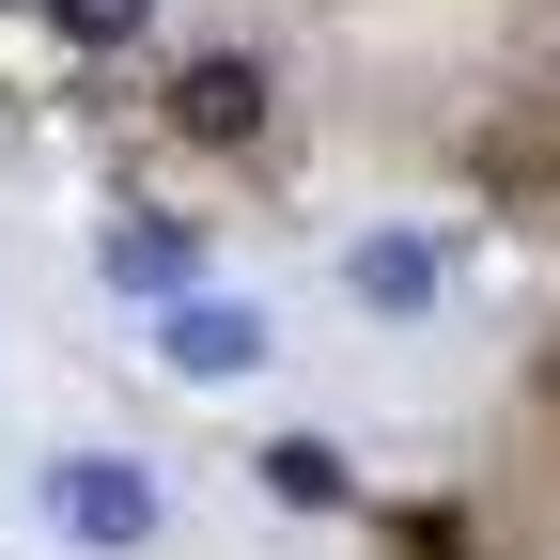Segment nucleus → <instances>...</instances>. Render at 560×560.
Wrapping results in <instances>:
<instances>
[{"label": "nucleus", "instance_id": "nucleus-1", "mask_svg": "<svg viewBox=\"0 0 560 560\" xmlns=\"http://www.w3.org/2000/svg\"><path fill=\"white\" fill-rule=\"evenodd\" d=\"M47 514H62V545H156V467L62 452V467H47Z\"/></svg>", "mask_w": 560, "mask_h": 560}, {"label": "nucleus", "instance_id": "nucleus-2", "mask_svg": "<svg viewBox=\"0 0 560 560\" xmlns=\"http://www.w3.org/2000/svg\"><path fill=\"white\" fill-rule=\"evenodd\" d=\"M156 359L172 374H265V312H234V296H172V327H156Z\"/></svg>", "mask_w": 560, "mask_h": 560}, {"label": "nucleus", "instance_id": "nucleus-3", "mask_svg": "<svg viewBox=\"0 0 560 560\" xmlns=\"http://www.w3.org/2000/svg\"><path fill=\"white\" fill-rule=\"evenodd\" d=\"M172 125L187 140H265V62H234V47L187 62V79H172Z\"/></svg>", "mask_w": 560, "mask_h": 560}, {"label": "nucleus", "instance_id": "nucleus-4", "mask_svg": "<svg viewBox=\"0 0 560 560\" xmlns=\"http://www.w3.org/2000/svg\"><path fill=\"white\" fill-rule=\"evenodd\" d=\"M342 280H359V312H420V296H436V249H420V234H374V249H342Z\"/></svg>", "mask_w": 560, "mask_h": 560}, {"label": "nucleus", "instance_id": "nucleus-5", "mask_svg": "<svg viewBox=\"0 0 560 560\" xmlns=\"http://www.w3.org/2000/svg\"><path fill=\"white\" fill-rule=\"evenodd\" d=\"M109 280L125 296H187V234L172 219H109Z\"/></svg>", "mask_w": 560, "mask_h": 560}, {"label": "nucleus", "instance_id": "nucleus-6", "mask_svg": "<svg viewBox=\"0 0 560 560\" xmlns=\"http://www.w3.org/2000/svg\"><path fill=\"white\" fill-rule=\"evenodd\" d=\"M265 482H280V499H342V452H327V436H280Z\"/></svg>", "mask_w": 560, "mask_h": 560}, {"label": "nucleus", "instance_id": "nucleus-7", "mask_svg": "<svg viewBox=\"0 0 560 560\" xmlns=\"http://www.w3.org/2000/svg\"><path fill=\"white\" fill-rule=\"evenodd\" d=\"M47 16H62V32H79V47H125L140 16H156V0H47Z\"/></svg>", "mask_w": 560, "mask_h": 560}]
</instances>
